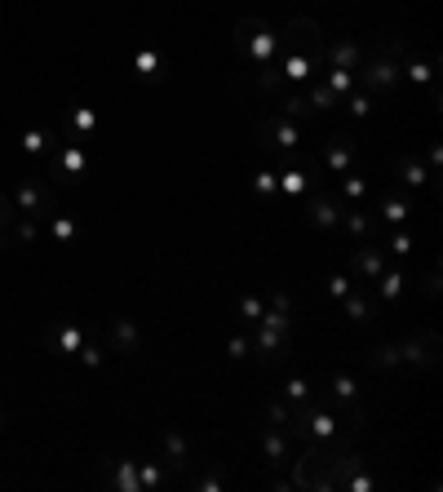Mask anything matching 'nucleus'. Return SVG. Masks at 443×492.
<instances>
[{"label":"nucleus","mask_w":443,"mask_h":492,"mask_svg":"<svg viewBox=\"0 0 443 492\" xmlns=\"http://www.w3.org/2000/svg\"><path fill=\"white\" fill-rule=\"evenodd\" d=\"M18 209L23 213H36L40 209V191L36 187H18Z\"/></svg>","instance_id":"nucleus-1"},{"label":"nucleus","mask_w":443,"mask_h":492,"mask_svg":"<svg viewBox=\"0 0 443 492\" xmlns=\"http://www.w3.org/2000/svg\"><path fill=\"white\" fill-rule=\"evenodd\" d=\"M54 346L58 351H76L80 346V333H76V328H58V333H54Z\"/></svg>","instance_id":"nucleus-2"},{"label":"nucleus","mask_w":443,"mask_h":492,"mask_svg":"<svg viewBox=\"0 0 443 492\" xmlns=\"http://www.w3.org/2000/svg\"><path fill=\"white\" fill-rule=\"evenodd\" d=\"M54 235L67 244V240H76V222L71 218H54Z\"/></svg>","instance_id":"nucleus-3"},{"label":"nucleus","mask_w":443,"mask_h":492,"mask_svg":"<svg viewBox=\"0 0 443 492\" xmlns=\"http://www.w3.org/2000/svg\"><path fill=\"white\" fill-rule=\"evenodd\" d=\"M45 146H49V138H45V134H27V138H23V151H31V156H40Z\"/></svg>","instance_id":"nucleus-4"}]
</instances>
